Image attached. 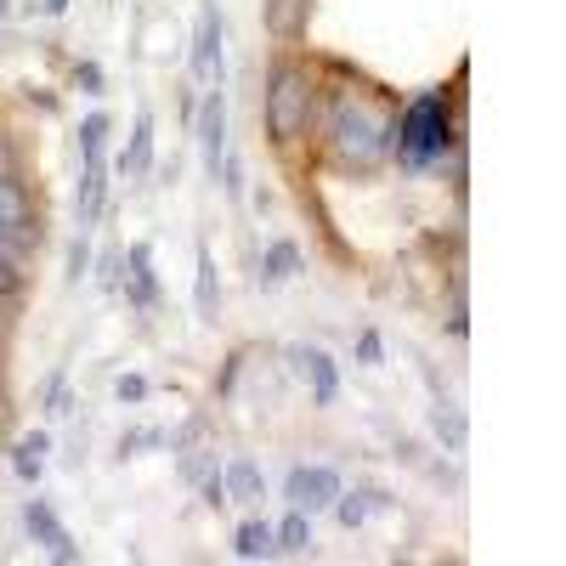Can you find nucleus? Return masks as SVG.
<instances>
[{
  "instance_id": "f257e3e1",
  "label": "nucleus",
  "mask_w": 566,
  "mask_h": 566,
  "mask_svg": "<svg viewBox=\"0 0 566 566\" xmlns=\"http://www.w3.org/2000/svg\"><path fill=\"white\" fill-rule=\"evenodd\" d=\"M323 142H328V154H335V165L374 170V165H386L391 142H397V114H391V103L374 97V91L335 85L323 103Z\"/></svg>"
},
{
  "instance_id": "f03ea898",
  "label": "nucleus",
  "mask_w": 566,
  "mask_h": 566,
  "mask_svg": "<svg viewBox=\"0 0 566 566\" xmlns=\"http://www.w3.org/2000/svg\"><path fill=\"white\" fill-rule=\"evenodd\" d=\"M317 74L306 69V63H295V57H283V63H272V74H266V142L272 148H295V142H306L312 136V119H317Z\"/></svg>"
},
{
  "instance_id": "7ed1b4c3",
  "label": "nucleus",
  "mask_w": 566,
  "mask_h": 566,
  "mask_svg": "<svg viewBox=\"0 0 566 566\" xmlns=\"http://www.w3.org/2000/svg\"><path fill=\"white\" fill-rule=\"evenodd\" d=\"M397 159L408 170L437 165L448 148H459V125H453V91H424L397 114Z\"/></svg>"
},
{
  "instance_id": "20e7f679",
  "label": "nucleus",
  "mask_w": 566,
  "mask_h": 566,
  "mask_svg": "<svg viewBox=\"0 0 566 566\" xmlns=\"http://www.w3.org/2000/svg\"><path fill=\"white\" fill-rule=\"evenodd\" d=\"M0 232L18 239V244H29V250H40V205L29 199V187L12 170L0 176Z\"/></svg>"
},
{
  "instance_id": "39448f33",
  "label": "nucleus",
  "mask_w": 566,
  "mask_h": 566,
  "mask_svg": "<svg viewBox=\"0 0 566 566\" xmlns=\"http://www.w3.org/2000/svg\"><path fill=\"white\" fill-rule=\"evenodd\" d=\"M283 499H290V510H328L340 499V470H328V464H295L290 470V482H283Z\"/></svg>"
},
{
  "instance_id": "423d86ee",
  "label": "nucleus",
  "mask_w": 566,
  "mask_h": 566,
  "mask_svg": "<svg viewBox=\"0 0 566 566\" xmlns=\"http://www.w3.org/2000/svg\"><path fill=\"white\" fill-rule=\"evenodd\" d=\"M199 148H205V170L221 176V165H227V91H221V85L205 97V114H199Z\"/></svg>"
},
{
  "instance_id": "0eeeda50",
  "label": "nucleus",
  "mask_w": 566,
  "mask_h": 566,
  "mask_svg": "<svg viewBox=\"0 0 566 566\" xmlns=\"http://www.w3.org/2000/svg\"><path fill=\"white\" fill-rule=\"evenodd\" d=\"M193 74H199V80H221V12H216V0H205V12H199Z\"/></svg>"
},
{
  "instance_id": "6e6552de",
  "label": "nucleus",
  "mask_w": 566,
  "mask_h": 566,
  "mask_svg": "<svg viewBox=\"0 0 566 566\" xmlns=\"http://www.w3.org/2000/svg\"><path fill=\"white\" fill-rule=\"evenodd\" d=\"M290 357H295V368H301V380H312V397H317L323 408L340 397V374H335V363H328V352H317V346H295Z\"/></svg>"
},
{
  "instance_id": "1a4fd4ad",
  "label": "nucleus",
  "mask_w": 566,
  "mask_h": 566,
  "mask_svg": "<svg viewBox=\"0 0 566 566\" xmlns=\"http://www.w3.org/2000/svg\"><path fill=\"white\" fill-rule=\"evenodd\" d=\"M103 154H85V170H80V193H74V221H80V232L97 221V210H103Z\"/></svg>"
},
{
  "instance_id": "9d476101",
  "label": "nucleus",
  "mask_w": 566,
  "mask_h": 566,
  "mask_svg": "<svg viewBox=\"0 0 566 566\" xmlns=\"http://www.w3.org/2000/svg\"><path fill=\"white\" fill-rule=\"evenodd\" d=\"M23 527H29V533H34V538H40L45 549H52L57 560H74V538H69V533L57 527V515L45 510L40 499H29V510H23Z\"/></svg>"
},
{
  "instance_id": "9b49d317",
  "label": "nucleus",
  "mask_w": 566,
  "mask_h": 566,
  "mask_svg": "<svg viewBox=\"0 0 566 566\" xmlns=\"http://www.w3.org/2000/svg\"><path fill=\"white\" fill-rule=\"evenodd\" d=\"M312 18V0H266V29L272 40H301Z\"/></svg>"
},
{
  "instance_id": "f8f14e48",
  "label": "nucleus",
  "mask_w": 566,
  "mask_h": 566,
  "mask_svg": "<svg viewBox=\"0 0 566 566\" xmlns=\"http://www.w3.org/2000/svg\"><path fill=\"white\" fill-rule=\"evenodd\" d=\"M193 312H199V323L221 317V277H216V261L205 244H199V277H193Z\"/></svg>"
},
{
  "instance_id": "ddd939ff",
  "label": "nucleus",
  "mask_w": 566,
  "mask_h": 566,
  "mask_svg": "<svg viewBox=\"0 0 566 566\" xmlns=\"http://www.w3.org/2000/svg\"><path fill=\"white\" fill-rule=\"evenodd\" d=\"M221 488H227V504H255L261 499V464L255 459H232L227 464V476H221Z\"/></svg>"
},
{
  "instance_id": "4468645a",
  "label": "nucleus",
  "mask_w": 566,
  "mask_h": 566,
  "mask_svg": "<svg viewBox=\"0 0 566 566\" xmlns=\"http://www.w3.org/2000/svg\"><path fill=\"white\" fill-rule=\"evenodd\" d=\"M148 159H154V114H142L136 130H130V148L119 154V170L125 176H142V170H148Z\"/></svg>"
},
{
  "instance_id": "2eb2a0df",
  "label": "nucleus",
  "mask_w": 566,
  "mask_h": 566,
  "mask_svg": "<svg viewBox=\"0 0 566 566\" xmlns=\"http://www.w3.org/2000/svg\"><path fill=\"white\" fill-rule=\"evenodd\" d=\"M272 544L290 549V555H301V549L312 544V515H306V510H290V515H283V527H272Z\"/></svg>"
},
{
  "instance_id": "dca6fc26",
  "label": "nucleus",
  "mask_w": 566,
  "mask_h": 566,
  "mask_svg": "<svg viewBox=\"0 0 566 566\" xmlns=\"http://www.w3.org/2000/svg\"><path fill=\"white\" fill-rule=\"evenodd\" d=\"M232 549H239V560H261V555H272L277 544H272V527H266V522H244L239 533H232Z\"/></svg>"
},
{
  "instance_id": "f3484780",
  "label": "nucleus",
  "mask_w": 566,
  "mask_h": 566,
  "mask_svg": "<svg viewBox=\"0 0 566 566\" xmlns=\"http://www.w3.org/2000/svg\"><path fill=\"white\" fill-rule=\"evenodd\" d=\"M295 266H301V250H295V244H272V250L261 255V283L272 290V283H283Z\"/></svg>"
},
{
  "instance_id": "a211bd4d",
  "label": "nucleus",
  "mask_w": 566,
  "mask_h": 566,
  "mask_svg": "<svg viewBox=\"0 0 566 566\" xmlns=\"http://www.w3.org/2000/svg\"><path fill=\"white\" fill-rule=\"evenodd\" d=\"M45 448H52V437H45V431H34V437H23V442H18L12 470H18L23 482H34V476H40V459H45Z\"/></svg>"
},
{
  "instance_id": "6ab92c4d",
  "label": "nucleus",
  "mask_w": 566,
  "mask_h": 566,
  "mask_svg": "<svg viewBox=\"0 0 566 566\" xmlns=\"http://www.w3.org/2000/svg\"><path fill=\"white\" fill-rule=\"evenodd\" d=\"M130 277H136V301H154L159 283H154V250L148 244H130Z\"/></svg>"
},
{
  "instance_id": "aec40b11",
  "label": "nucleus",
  "mask_w": 566,
  "mask_h": 566,
  "mask_svg": "<svg viewBox=\"0 0 566 566\" xmlns=\"http://www.w3.org/2000/svg\"><path fill=\"white\" fill-rule=\"evenodd\" d=\"M437 437H448V448L464 442V413L453 402H437Z\"/></svg>"
},
{
  "instance_id": "412c9836",
  "label": "nucleus",
  "mask_w": 566,
  "mask_h": 566,
  "mask_svg": "<svg viewBox=\"0 0 566 566\" xmlns=\"http://www.w3.org/2000/svg\"><path fill=\"white\" fill-rule=\"evenodd\" d=\"M335 515H340V527H363V515H368V493H340L335 499Z\"/></svg>"
},
{
  "instance_id": "4be33fe9",
  "label": "nucleus",
  "mask_w": 566,
  "mask_h": 566,
  "mask_svg": "<svg viewBox=\"0 0 566 566\" xmlns=\"http://www.w3.org/2000/svg\"><path fill=\"white\" fill-rule=\"evenodd\" d=\"M357 357H363L368 368H380V363H386V346H380V335H363V340H357Z\"/></svg>"
},
{
  "instance_id": "5701e85b",
  "label": "nucleus",
  "mask_w": 566,
  "mask_h": 566,
  "mask_svg": "<svg viewBox=\"0 0 566 566\" xmlns=\"http://www.w3.org/2000/svg\"><path fill=\"white\" fill-rule=\"evenodd\" d=\"M91 266V244H85V232H80V239H74V250H69V277L80 283V272Z\"/></svg>"
},
{
  "instance_id": "b1692460",
  "label": "nucleus",
  "mask_w": 566,
  "mask_h": 566,
  "mask_svg": "<svg viewBox=\"0 0 566 566\" xmlns=\"http://www.w3.org/2000/svg\"><path fill=\"white\" fill-rule=\"evenodd\" d=\"M23 255H29V244H18V239H7V232H0V261H18V266H23Z\"/></svg>"
},
{
  "instance_id": "393cba45",
  "label": "nucleus",
  "mask_w": 566,
  "mask_h": 566,
  "mask_svg": "<svg viewBox=\"0 0 566 566\" xmlns=\"http://www.w3.org/2000/svg\"><path fill=\"white\" fill-rule=\"evenodd\" d=\"M119 397H125V402H142V397H148V386H142L136 374H125V380H119Z\"/></svg>"
},
{
  "instance_id": "a878e982",
  "label": "nucleus",
  "mask_w": 566,
  "mask_h": 566,
  "mask_svg": "<svg viewBox=\"0 0 566 566\" xmlns=\"http://www.w3.org/2000/svg\"><path fill=\"white\" fill-rule=\"evenodd\" d=\"M80 85L97 91V85H103V69H97V63H80Z\"/></svg>"
},
{
  "instance_id": "bb28decb",
  "label": "nucleus",
  "mask_w": 566,
  "mask_h": 566,
  "mask_svg": "<svg viewBox=\"0 0 566 566\" xmlns=\"http://www.w3.org/2000/svg\"><path fill=\"white\" fill-rule=\"evenodd\" d=\"M103 283H108V290L119 283V255H108V261H103Z\"/></svg>"
},
{
  "instance_id": "cd10ccee",
  "label": "nucleus",
  "mask_w": 566,
  "mask_h": 566,
  "mask_svg": "<svg viewBox=\"0 0 566 566\" xmlns=\"http://www.w3.org/2000/svg\"><path fill=\"white\" fill-rule=\"evenodd\" d=\"M7 170H12V142L0 136V176H7Z\"/></svg>"
},
{
  "instance_id": "c85d7f7f",
  "label": "nucleus",
  "mask_w": 566,
  "mask_h": 566,
  "mask_svg": "<svg viewBox=\"0 0 566 566\" xmlns=\"http://www.w3.org/2000/svg\"><path fill=\"white\" fill-rule=\"evenodd\" d=\"M69 7V0H45V12H63Z\"/></svg>"
},
{
  "instance_id": "c756f323",
  "label": "nucleus",
  "mask_w": 566,
  "mask_h": 566,
  "mask_svg": "<svg viewBox=\"0 0 566 566\" xmlns=\"http://www.w3.org/2000/svg\"><path fill=\"white\" fill-rule=\"evenodd\" d=\"M0 18H7V0H0Z\"/></svg>"
}]
</instances>
